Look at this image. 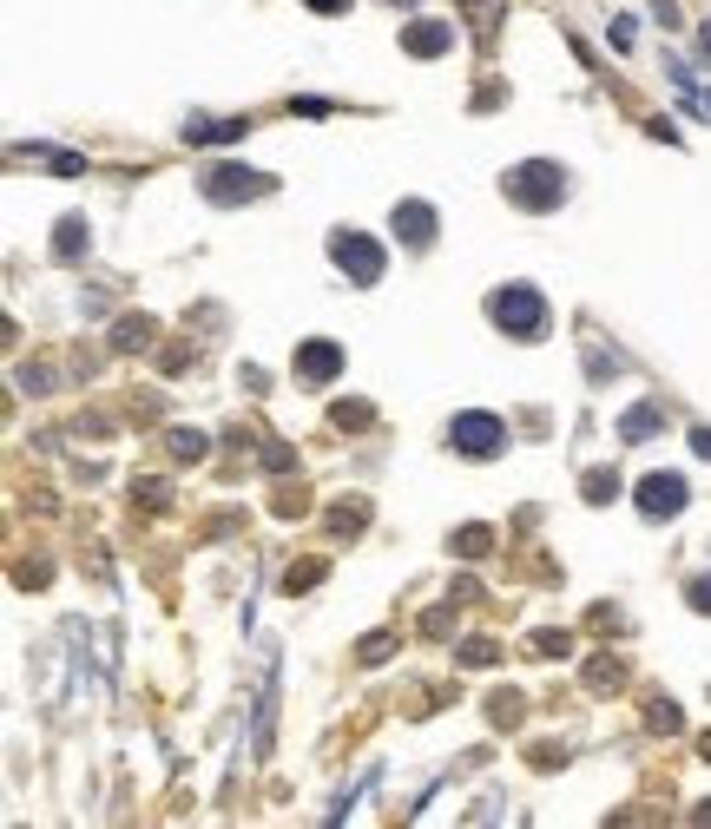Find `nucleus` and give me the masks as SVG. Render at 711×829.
Segmentation results:
<instances>
[{
	"mask_svg": "<svg viewBox=\"0 0 711 829\" xmlns=\"http://www.w3.org/2000/svg\"><path fill=\"white\" fill-rule=\"evenodd\" d=\"M488 316L514 343H540V336H547V297H540L534 283H501L488 297Z\"/></svg>",
	"mask_w": 711,
	"mask_h": 829,
	"instance_id": "1",
	"label": "nucleus"
},
{
	"mask_svg": "<svg viewBox=\"0 0 711 829\" xmlns=\"http://www.w3.org/2000/svg\"><path fill=\"white\" fill-rule=\"evenodd\" d=\"M507 204H521V211H560L567 204V172L553 165V158H527V165H514V172L501 178Z\"/></svg>",
	"mask_w": 711,
	"mask_h": 829,
	"instance_id": "2",
	"label": "nucleus"
},
{
	"mask_svg": "<svg viewBox=\"0 0 711 829\" xmlns=\"http://www.w3.org/2000/svg\"><path fill=\"white\" fill-rule=\"evenodd\" d=\"M198 191H205V204H251V198H270L277 178L251 172V165H237V158H218V165L198 178Z\"/></svg>",
	"mask_w": 711,
	"mask_h": 829,
	"instance_id": "3",
	"label": "nucleus"
},
{
	"mask_svg": "<svg viewBox=\"0 0 711 829\" xmlns=\"http://www.w3.org/2000/svg\"><path fill=\"white\" fill-rule=\"evenodd\" d=\"M330 264L343 270L349 283H382V244L376 237H363V231H330Z\"/></svg>",
	"mask_w": 711,
	"mask_h": 829,
	"instance_id": "4",
	"label": "nucleus"
},
{
	"mask_svg": "<svg viewBox=\"0 0 711 829\" xmlns=\"http://www.w3.org/2000/svg\"><path fill=\"white\" fill-rule=\"evenodd\" d=\"M448 441H455L468 461H494L501 441H507V428L494 422V415H455V422H448Z\"/></svg>",
	"mask_w": 711,
	"mask_h": 829,
	"instance_id": "5",
	"label": "nucleus"
},
{
	"mask_svg": "<svg viewBox=\"0 0 711 829\" xmlns=\"http://www.w3.org/2000/svg\"><path fill=\"white\" fill-rule=\"evenodd\" d=\"M685 501H692L685 474H646V481H639V514H646V520H672V514H685Z\"/></svg>",
	"mask_w": 711,
	"mask_h": 829,
	"instance_id": "6",
	"label": "nucleus"
},
{
	"mask_svg": "<svg viewBox=\"0 0 711 829\" xmlns=\"http://www.w3.org/2000/svg\"><path fill=\"white\" fill-rule=\"evenodd\" d=\"M297 376L316 382V389H323V382H336V376H343V349H336L330 336H310V343L297 349Z\"/></svg>",
	"mask_w": 711,
	"mask_h": 829,
	"instance_id": "7",
	"label": "nucleus"
},
{
	"mask_svg": "<svg viewBox=\"0 0 711 829\" xmlns=\"http://www.w3.org/2000/svg\"><path fill=\"white\" fill-rule=\"evenodd\" d=\"M389 224H395V237H402L409 251H428V244H435V211H428L422 198H402Z\"/></svg>",
	"mask_w": 711,
	"mask_h": 829,
	"instance_id": "8",
	"label": "nucleus"
},
{
	"mask_svg": "<svg viewBox=\"0 0 711 829\" xmlns=\"http://www.w3.org/2000/svg\"><path fill=\"white\" fill-rule=\"evenodd\" d=\"M448 47H455V20H415V27H402V53H415V60H435Z\"/></svg>",
	"mask_w": 711,
	"mask_h": 829,
	"instance_id": "9",
	"label": "nucleus"
},
{
	"mask_svg": "<svg viewBox=\"0 0 711 829\" xmlns=\"http://www.w3.org/2000/svg\"><path fill=\"white\" fill-rule=\"evenodd\" d=\"M251 119H191L185 126V145H218V139H244Z\"/></svg>",
	"mask_w": 711,
	"mask_h": 829,
	"instance_id": "10",
	"label": "nucleus"
},
{
	"mask_svg": "<svg viewBox=\"0 0 711 829\" xmlns=\"http://www.w3.org/2000/svg\"><path fill=\"white\" fill-rule=\"evenodd\" d=\"M79 251H86V218H60V237H53V257H66V264H73Z\"/></svg>",
	"mask_w": 711,
	"mask_h": 829,
	"instance_id": "11",
	"label": "nucleus"
},
{
	"mask_svg": "<svg viewBox=\"0 0 711 829\" xmlns=\"http://www.w3.org/2000/svg\"><path fill=\"white\" fill-rule=\"evenodd\" d=\"M652 428H659V408H632L626 422H619V435H626V441H646Z\"/></svg>",
	"mask_w": 711,
	"mask_h": 829,
	"instance_id": "12",
	"label": "nucleus"
},
{
	"mask_svg": "<svg viewBox=\"0 0 711 829\" xmlns=\"http://www.w3.org/2000/svg\"><path fill=\"white\" fill-rule=\"evenodd\" d=\"M613 494H619V474H586V501H613Z\"/></svg>",
	"mask_w": 711,
	"mask_h": 829,
	"instance_id": "13",
	"label": "nucleus"
},
{
	"mask_svg": "<svg viewBox=\"0 0 711 829\" xmlns=\"http://www.w3.org/2000/svg\"><path fill=\"white\" fill-rule=\"evenodd\" d=\"M461 553H468V560H481V553H488V527H461V540H455Z\"/></svg>",
	"mask_w": 711,
	"mask_h": 829,
	"instance_id": "14",
	"label": "nucleus"
},
{
	"mask_svg": "<svg viewBox=\"0 0 711 829\" xmlns=\"http://www.w3.org/2000/svg\"><path fill=\"white\" fill-rule=\"evenodd\" d=\"M652 724H659V731H679V724H685V718H679V711H672V698H665V704H659V711H652Z\"/></svg>",
	"mask_w": 711,
	"mask_h": 829,
	"instance_id": "15",
	"label": "nucleus"
},
{
	"mask_svg": "<svg viewBox=\"0 0 711 829\" xmlns=\"http://www.w3.org/2000/svg\"><path fill=\"white\" fill-rule=\"evenodd\" d=\"M461 658H468V665H488L494 645H488V639H474V645H461Z\"/></svg>",
	"mask_w": 711,
	"mask_h": 829,
	"instance_id": "16",
	"label": "nucleus"
},
{
	"mask_svg": "<svg viewBox=\"0 0 711 829\" xmlns=\"http://www.w3.org/2000/svg\"><path fill=\"white\" fill-rule=\"evenodd\" d=\"M692 606H698V612H711V579H692Z\"/></svg>",
	"mask_w": 711,
	"mask_h": 829,
	"instance_id": "17",
	"label": "nucleus"
},
{
	"mask_svg": "<svg viewBox=\"0 0 711 829\" xmlns=\"http://www.w3.org/2000/svg\"><path fill=\"white\" fill-rule=\"evenodd\" d=\"M692 448H698V454H705V461H711V428H692Z\"/></svg>",
	"mask_w": 711,
	"mask_h": 829,
	"instance_id": "18",
	"label": "nucleus"
},
{
	"mask_svg": "<svg viewBox=\"0 0 711 829\" xmlns=\"http://www.w3.org/2000/svg\"><path fill=\"white\" fill-rule=\"evenodd\" d=\"M316 14H336V7H349V0H310Z\"/></svg>",
	"mask_w": 711,
	"mask_h": 829,
	"instance_id": "19",
	"label": "nucleus"
},
{
	"mask_svg": "<svg viewBox=\"0 0 711 829\" xmlns=\"http://www.w3.org/2000/svg\"><path fill=\"white\" fill-rule=\"evenodd\" d=\"M698 47H705V53H711V27H705V33H698Z\"/></svg>",
	"mask_w": 711,
	"mask_h": 829,
	"instance_id": "20",
	"label": "nucleus"
},
{
	"mask_svg": "<svg viewBox=\"0 0 711 829\" xmlns=\"http://www.w3.org/2000/svg\"><path fill=\"white\" fill-rule=\"evenodd\" d=\"M705 757H711V737H705Z\"/></svg>",
	"mask_w": 711,
	"mask_h": 829,
	"instance_id": "21",
	"label": "nucleus"
}]
</instances>
